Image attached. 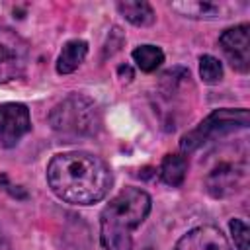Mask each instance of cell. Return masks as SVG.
<instances>
[{
  "label": "cell",
  "instance_id": "6da1fadb",
  "mask_svg": "<svg viewBox=\"0 0 250 250\" xmlns=\"http://www.w3.org/2000/svg\"><path fill=\"white\" fill-rule=\"evenodd\" d=\"M51 191L72 205H94L111 189L113 176L109 166L96 154L84 150L55 154L47 166Z\"/></svg>",
  "mask_w": 250,
  "mask_h": 250
},
{
  "label": "cell",
  "instance_id": "7a4b0ae2",
  "mask_svg": "<svg viewBox=\"0 0 250 250\" xmlns=\"http://www.w3.org/2000/svg\"><path fill=\"white\" fill-rule=\"evenodd\" d=\"M150 195L141 188L121 189L100 215V240L104 250H133V230L150 213Z\"/></svg>",
  "mask_w": 250,
  "mask_h": 250
},
{
  "label": "cell",
  "instance_id": "3957f363",
  "mask_svg": "<svg viewBox=\"0 0 250 250\" xmlns=\"http://www.w3.org/2000/svg\"><path fill=\"white\" fill-rule=\"evenodd\" d=\"M49 125L66 143H72L82 137H94L102 127V115L94 100L82 94H70L51 109Z\"/></svg>",
  "mask_w": 250,
  "mask_h": 250
},
{
  "label": "cell",
  "instance_id": "277c9868",
  "mask_svg": "<svg viewBox=\"0 0 250 250\" xmlns=\"http://www.w3.org/2000/svg\"><path fill=\"white\" fill-rule=\"evenodd\" d=\"M250 123V115L248 109L240 107V109H215L211 115H207L195 129L188 131L182 141H180V148L184 152H193L199 146H203L209 141H215L219 137H225L229 133H232L234 129H244Z\"/></svg>",
  "mask_w": 250,
  "mask_h": 250
},
{
  "label": "cell",
  "instance_id": "5b68a950",
  "mask_svg": "<svg viewBox=\"0 0 250 250\" xmlns=\"http://www.w3.org/2000/svg\"><path fill=\"white\" fill-rule=\"evenodd\" d=\"M29 62V45L14 29L0 25V84L20 78Z\"/></svg>",
  "mask_w": 250,
  "mask_h": 250
},
{
  "label": "cell",
  "instance_id": "8992f818",
  "mask_svg": "<svg viewBox=\"0 0 250 250\" xmlns=\"http://www.w3.org/2000/svg\"><path fill=\"white\" fill-rule=\"evenodd\" d=\"M246 184L244 162H219L207 176L205 188L213 197H229Z\"/></svg>",
  "mask_w": 250,
  "mask_h": 250
},
{
  "label": "cell",
  "instance_id": "52a82bcc",
  "mask_svg": "<svg viewBox=\"0 0 250 250\" xmlns=\"http://www.w3.org/2000/svg\"><path fill=\"white\" fill-rule=\"evenodd\" d=\"M31 129L29 109L23 104L8 102L0 105V145L6 148L16 146Z\"/></svg>",
  "mask_w": 250,
  "mask_h": 250
},
{
  "label": "cell",
  "instance_id": "ba28073f",
  "mask_svg": "<svg viewBox=\"0 0 250 250\" xmlns=\"http://www.w3.org/2000/svg\"><path fill=\"white\" fill-rule=\"evenodd\" d=\"M219 45L234 70L248 72L250 68V25L248 23H240L225 29L219 37Z\"/></svg>",
  "mask_w": 250,
  "mask_h": 250
},
{
  "label": "cell",
  "instance_id": "9c48e42d",
  "mask_svg": "<svg viewBox=\"0 0 250 250\" xmlns=\"http://www.w3.org/2000/svg\"><path fill=\"white\" fill-rule=\"evenodd\" d=\"M174 250H232V246L219 227L203 225L188 230L176 242Z\"/></svg>",
  "mask_w": 250,
  "mask_h": 250
},
{
  "label": "cell",
  "instance_id": "30bf717a",
  "mask_svg": "<svg viewBox=\"0 0 250 250\" xmlns=\"http://www.w3.org/2000/svg\"><path fill=\"white\" fill-rule=\"evenodd\" d=\"M170 8L189 20H217V18H229L232 10H236V4L209 2V0H178L172 2Z\"/></svg>",
  "mask_w": 250,
  "mask_h": 250
},
{
  "label": "cell",
  "instance_id": "8fae6325",
  "mask_svg": "<svg viewBox=\"0 0 250 250\" xmlns=\"http://www.w3.org/2000/svg\"><path fill=\"white\" fill-rule=\"evenodd\" d=\"M88 55V43L82 39H70L64 43L59 59H57V72L59 74H70L74 72Z\"/></svg>",
  "mask_w": 250,
  "mask_h": 250
},
{
  "label": "cell",
  "instance_id": "7c38bea8",
  "mask_svg": "<svg viewBox=\"0 0 250 250\" xmlns=\"http://www.w3.org/2000/svg\"><path fill=\"white\" fill-rule=\"evenodd\" d=\"M117 10L129 23L139 25V27L152 25L154 20H156L152 6L148 2H145V0H119L117 2Z\"/></svg>",
  "mask_w": 250,
  "mask_h": 250
},
{
  "label": "cell",
  "instance_id": "4fadbf2b",
  "mask_svg": "<svg viewBox=\"0 0 250 250\" xmlns=\"http://www.w3.org/2000/svg\"><path fill=\"white\" fill-rule=\"evenodd\" d=\"M188 174V158L184 154H166L160 162L158 176L170 188H180Z\"/></svg>",
  "mask_w": 250,
  "mask_h": 250
},
{
  "label": "cell",
  "instance_id": "5bb4252c",
  "mask_svg": "<svg viewBox=\"0 0 250 250\" xmlns=\"http://www.w3.org/2000/svg\"><path fill=\"white\" fill-rule=\"evenodd\" d=\"M131 57L143 72H154L164 62V53L156 45H139L131 53Z\"/></svg>",
  "mask_w": 250,
  "mask_h": 250
},
{
  "label": "cell",
  "instance_id": "9a60e30c",
  "mask_svg": "<svg viewBox=\"0 0 250 250\" xmlns=\"http://www.w3.org/2000/svg\"><path fill=\"white\" fill-rule=\"evenodd\" d=\"M199 76L205 84H217L223 78V64L213 55H203L199 59Z\"/></svg>",
  "mask_w": 250,
  "mask_h": 250
},
{
  "label": "cell",
  "instance_id": "2e32d148",
  "mask_svg": "<svg viewBox=\"0 0 250 250\" xmlns=\"http://www.w3.org/2000/svg\"><path fill=\"white\" fill-rule=\"evenodd\" d=\"M230 232H232L236 250H248V227H246V223L240 219H232L230 221Z\"/></svg>",
  "mask_w": 250,
  "mask_h": 250
},
{
  "label": "cell",
  "instance_id": "e0dca14e",
  "mask_svg": "<svg viewBox=\"0 0 250 250\" xmlns=\"http://www.w3.org/2000/svg\"><path fill=\"white\" fill-rule=\"evenodd\" d=\"M0 250H10V244L6 242V238H4V234H2V230H0Z\"/></svg>",
  "mask_w": 250,
  "mask_h": 250
}]
</instances>
